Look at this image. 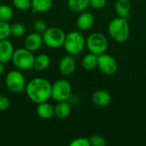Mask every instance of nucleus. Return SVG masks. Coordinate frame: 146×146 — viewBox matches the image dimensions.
<instances>
[{"instance_id": "5", "label": "nucleus", "mask_w": 146, "mask_h": 146, "mask_svg": "<svg viewBox=\"0 0 146 146\" xmlns=\"http://www.w3.org/2000/svg\"><path fill=\"white\" fill-rule=\"evenodd\" d=\"M86 46L91 53L99 56L105 53L109 43L107 38L100 33H92L86 38Z\"/></svg>"}, {"instance_id": "14", "label": "nucleus", "mask_w": 146, "mask_h": 146, "mask_svg": "<svg viewBox=\"0 0 146 146\" xmlns=\"http://www.w3.org/2000/svg\"><path fill=\"white\" fill-rule=\"evenodd\" d=\"M92 102L98 107H106L111 103V96L105 90H97L92 97Z\"/></svg>"}, {"instance_id": "13", "label": "nucleus", "mask_w": 146, "mask_h": 146, "mask_svg": "<svg viewBox=\"0 0 146 146\" xmlns=\"http://www.w3.org/2000/svg\"><path fill=\"white\" fill-rule=\"evenodd\" d=\"M14 51H15L14 46L8 38L0 40V62H1L6 63L11 61Z\"/></svg>"}, {"instance_id": "10", "label": "nucleus", "mask_w": 146, "mask_h": 146, "mask_svg": "<svg viewBox=\"0 0 146 146\" xmlns=\"http://www.w3.org/2000/svg\"><path fill=\"white\" fill-rule=\"evenodd\" d=\"M58 68L62 75L68 76L74 74L76 68V62L72 55H68L63 56L58 64Z\"/></svg>"}, {"instance_id": "4", "label": "nucleus", "mask_w": 146, "mask_h": 146, "mask_svg": "<svg viewBox=\"0 0 146 146\" xmlns=\"http://www.w3.org/2000/svg\"><path fill=\"white\" fill-rule=\"evenodd\" d=\"M34 58L35 56L32 51L26 48H20L14 51L11 61L19 70L27 71L33 68Z\"/></svg>"}, {"instance_id": "7", "label": "nucleus", "mask_w": 146, "mask_h": 146, "mask_svg": "<svg viewBox=\"0 0 146 146\" xmlns=\"http://www.w3.org/2000/svg\"><path fill=\"white\" fill-rule=\"evenodd\" d=\"M5 85L9 92L17 94L25 91L27 83L26 79L21 71L11 70L6 75Z\"/></svg>"}, {"instance_id": "12", "label": "nucleus", "mask_w": 146, "mask_h": 146, "mask_svg": "<svg viewBox=\"0 0 146 146\" xmlns=\"http://www.w3.org/2000/svg\"><path fill=\"white\" fill-rule=\"evenodd\" d=\"M95 22L94 15L88 11H82L80 13L76 20L77 27L80 31H87L92 27Z\"/></svg>"}, {"instance_id": "6", "label": "nucleus", "mask_w": 146, "mask_h": 146, "mask_svg": "<svg viewBox=\"0 0 146 146\" xmlns=\"http://www.w3.org/2000/svg\"><path fill=\"white\" fill-rule=\"evenodd\" d=\"M65 33L59 27H50L42 33L44 44L52 49H57L63 46L65 40Z\"/></svg>"}, {"instance_id": "24", "label": "nucleus", "mask_w": 146, "mask_h": 146, "mask_svg": "<svg viewBox=\"0 0 146 146\" xmlns=\"http://www.w3.org/2000/svg\"><path fill=\"white\" fill-rule=\"evenodd\" d=\"M10 36V25L8 21H0V40L7 39Z\"/></svg>"}, {"instance_id": "17", "label": "nucleus", "mask_w": 146, "mask_h": 146, "mask_svg": "<svg viewBox=\"0 0 146 146\" xmlns=\"http://www.w3.org/2000/svg\"><path fill=\"white\" fill-rule=\"evenodd\" d=\"M36 111L38 115L44 120L50 119L54 115V107L50 104L47 103V101L38 104Z\"/></svg>"}, {"instance_id": "26", "label": "nucleus", "mask_w": 146, "mask_h": 146, "mask_svg": "<svg viewBox=\"0 0 146 146\" xmlns=\"http://www.w3.org/2000/svg\"><path fill=\"white\" fill-rule=\"evenodd\" d=\"M91 146H105L107 142L106 139L101 135H92L89 138Z\"/></svg>"}, {"instance_id": "30", "label": "nucleus", "mask_w": 146, "mask_h": 146, "mask_svg": "<svg viewBox=\"0 0 146 146\" xmlns=\"http://www.w3.org/2000/svg\"><path fill=\"white\" fill-rule=\"evenodd\" d=\"M10 107V100L6 97L0 95V111L7 110Z\"/></svg>"}, {"instance_id": "29", "label": "nucleus", "mask_w": 146, "mask_h": 146, "mask_svg": "<svg viewBox=\"0 0 146 146\" xmlns=\"http://www.w3.org/2000/svg\"><path fill=\"white\" fill-rule=\"evenodd\" d=\"M107 3V0H90L89 6L95 9H100L105 7Z\"/></svg>"}, {"instance_id": "19", "label": "nucleus", "mask_w": 146, "mask_h": 146, "mask_svg": "<svg viewBox=\"0 0 146 146\" xmlns=\"http://www.w3.org/2000/svg\"><path fill=\"white\" fill-rule=\"evenodd\" d=\"M50 63V58L47 54H39L34 58L33 68L37 71L45 70Z\"/></svg>"}, {"instance_id": "31", "label": "nucleus", "mask_w": 146, "mask_h": 146, "mask_svg": "<svg viewBox=\"0 0 146 146\" xmlns=\"http://www.w3.org/2000/svg\"><path fill=\"white\" fill-rule=\"evenodd\" d=\"M3 71H4V63L0 62V75L3 73Z\"/></svg>"}, {"instance_id": "9", "label": "nucleus", "mask_w": 146, "mask_h": 146, "mask_svg": "<svg viewBox=\"0 0 146 146\" xmlns=\"http://www.w3.org/2000/svg\"><path fill=\"white\" fill-rule=\"evenodd\" d=\"M98 68L106 75H113L118 70L116 60L107 53H103L98 56Z\"/></svg>"}, {"instance_id": "25", "label": "nucleus", "mask_w": 146, "mask_h": 146, "mask_svg": "<svg viewBox=\"0 0 146 146\" xmlns=\"http://www.w3.org/2000/svg\"><path fill=\"white\" fill-rule=\"evenodd\" d=\"M13 5L19 10H27L31 8V0H13Z\"/></svg>"}, {"instance_id": "23", "label": "nucleus", "mask_w": 146, "mask_h": 146, "mask_svg": "<svg viewBox=\"0 0 146 146\" xmlns=\"http://www.w3.org/2000/svg\"><path fill=\"white\" fill-rule=\"evenodd\" d=\"M26 33V27L22 23L17 22L10 26V35L14 37H21Z\"/></svg>"}, {"instance_id": "16", "label": "nucleus", "mask_w": 146, "mask_h": 146, "mask_svg": "<svg viewBox=\"0 0 146 146\" xmlns=\"http://www.w3.org/2000/svg\"><path fill=\"white\" fill-rule=\"evenodd\" d=\"M115 9L119 17L127 19L132 9V4L129 0H117Z\"/></svg>"}, {"instance_id": "2", "label": "nucleus", "mask_w": 146, "mask_h": 146, "mask_svg": "<svg viewBox=\"0 0 146 146\" xmlns=\"http://www.w3.org/2000/svg\"><path fill=\"white\" fill-rule=\"evenodd\" d=\"M108 31L114 41L117 43L126 42L130 36V27L127 19L119 16L112 19L109 23Z\"/></svg>"}, {"instance_id": "28", "label": "nucleus", "mask_w": 146, "mask_h": 146, "mask_svg": "<svg viewBox=\"0 0 146 146\" xmlns=\"http://www.w3.org/2000/svg\"><path fill=\"white\" fill-rule=\"evenodd\" d=\"M70 146H91V145H90L89 138L79 137L71 141Z\"/></svg>"}, {"instance_id": "20", "label": "nucleus", "mask_w": 146, "mask_h": 146, "mask_svg": "<svg viewBox=\"0 0 146 146\" xmlns=\"http://www.w3.org/2000/svg\"><path fill=\"white\" fill-rule=\"evenodd\" d=\"M89 2L90 0H68V6L73 12L80 13L87 9Z\"/></svg>"}, {"instance_id": "15", "label": "nucleus", "mask_w": 146, "mask_h": 146, "mask_svg": "<svg viewBox=\"0 0 146 146\" xmlns=\"http://www.w3.org/2000/svg\"><path fill=\"white\" fill-rule=\"evenodd\" d=\"M71 113V105L67 101L57 102L54 107V115L60 120L66 119Z\"/></svg>"}, {"instance_id": "11", "label": "nucleus", "mask_w": 146, "mask_h": 146, "mask_svg": "<svg viewBox=\"0 0 146 146\" xmlns=\"http://www.w3.org/2000/svg\"><path fill=\"white\" fill-rule=\"evenodd\" d=\"M43 44L44 42H43L42 34L34 32V33L28 34L26 37L25 41H24V48H26L27 50L32 52H34L39 50Z\"/></svg>"}, {"instance_id": "21", "label": "nucleus", "mask_w": 146, "mask_h": 146, "mask_svg": "<svg viewBox=\"0 0 146 146\" xmlns=\"http://www.w3.org/2000/svg\"><path fill=\"white\" fill-rule=\"evenodd\" d=\"M82 67L86 70H92L98 67V56L93 53L86 55L82 59Z\"/></svg>"}, {"instance_id": "8", "label": "nucleus", "mask_w": 146, "mask_h": 146, "mask_svg": "<svg viewBox=\"0 0 146 146\" xmlns=\"http://www.w3.org/2000/svg\"><path fill=\"white\" fill-rule=\"evenodd\" d=\"M72 94V86L67 80H58L51 84V98L56 102L68 101Z\"/></svg>"}, {"instance_id": "3", "label": "nucleus", "mask_w": 146, "mask_h": 146, "mask_svg": "<svg viewBox=\"0 0 146 146\" xmlns=\"http://www.w3.org/2000/svg\"><path fill=\"white\" fill-rule=\"evenodd\" d=\"M63 47L69 55H79L86 47V38L80 31L70 32L65 36Z\"/></svg>"}, {"instance_id": "18", "label": "nucleus", "mask_w": 146, "mask_h": 146, "mask_svg": "<svg viewBox=\"0 0 146 146\" xmlns=\"http://www.w3.org/2000/svg\"><path fill=\"white\" fill-rule=\"evenodd\" d=\"M52 7V0H31V8L35 13H45Z\"/></svg>"}, {"instance_id": "22", "label": "nucleus", "mask_w": 146, "mask_h": 146, "mask_svg": "<svg viewBox=\"0 0 146 146\" xmlns=\"http://www.w3.org/2000/svg\"><path fill=\"white\" fill-rule=\"evenodd\" d=\"M13 9L7 4H0V21H9L13 16Z\"/></svg>"}, {"instance_id": "1", "label": "nucleus", "mask_w": 146, "mask_h": 146, "mask_svg": "<svg viewBox=\"0 0 146 146\" xmlns=\"http://www.w3.org/2000/svg\"><path fill=\"white\" fill-rule=\"evenodd\" d=\"M25 92L28 98L38 104L51 98V84L44 78H34L26 85Z\"/></svg>"}, {"instance_id": "27", "label": "nucleus", "mask_w": 146, "mask_h": 146, "mask_svg": "<svg viewBox=\"0 0 146 146\" xmlns=\"http://www.w3.org/2000/svg\"><path fill=\"white\" fill-rule=\"evenodd\" d=\"M47 28V24L43 20H37L33 22V29L36 33L42 34L45 32Z\"/></svg>"}]
</instances>
